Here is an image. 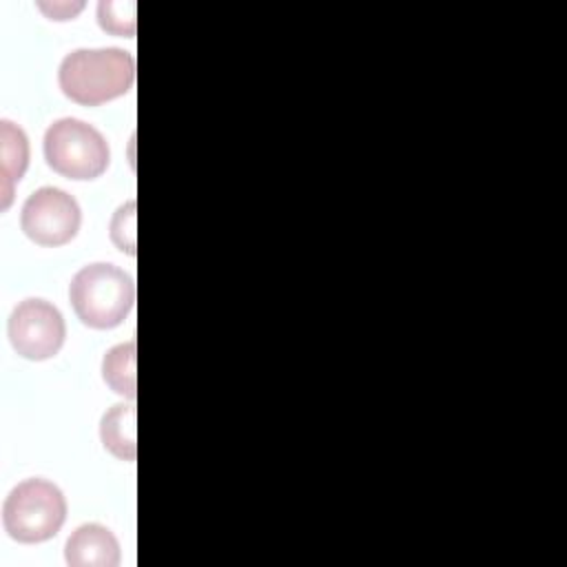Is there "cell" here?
I'll use <instances>...</instances> for the list:
<instances>
[{"mask_svg": "<svg viewBox=\"0 0 567 567\" xmlns=\"http://www.w3.org/2000/svg\"><path fill=\"white\" fill-rule=\"evenodd\" d=\"M69 299L84 326L109 330L133 310L135 284L131 275L113 264H91L73 275Z\"/></svg>", "mask_w": 567, "mask_h": 567, "instance_id": "7a4b0ae2", "label": "cell"}, {"mask_svg": "<svg viewBox=\"0 0 567 567\" xmlns=\"http://www.w3.org/2000/svg\"><path fill=\"white\" fill-rule=\"evenodd\" d=\"M111 237L120 250L135 255V202L117 208L111 221Z\"/></svg>", "mask_w": 567, "mask_h": 567, "instance_id": "7c38bea8", "label": "cell"}, {"mask_svg": "<svg viewBox=\"0 0 567 567\" xmlns=\"http://www.w3.org/2000/svg\"><path fill=\"white\" fill-rule=\"evenodd\" d=\"M82 221V210L73 195L55 186H42L22 204L20 226L24 235L40 246L69 244Z\"/></svg>", "mask_w": 567, "mask_h": 567, "instance_id": "5b68a950", "label": "cell"}, {"mask_svg": "<svg viewBox=\"0 0 567 567\" xmlns=\"http://www.w3.org/2000/svg\"><path fill=\"white\" fill-rule=\"evenodd\" d=\"M66 337L62 312L44 299L20 301L9 317V341L29 361H44L60 352Z\"/></svg>", "mask_w": 567, "mask_h": 567, "instance_id": "8992f818", "label": "cell"}, {"mask_svg": "<svg viewBox=\"0 0 567 567\" xmlns=\"http://www.w3.org/2000/svg\"><path fill=\"white\" fill-rule=\"evenodd\" d=\"M0 146H2V208L11 204L13 184H18L29 166V140L20 126L9 120L0 122Z\"/></svg>", "mask_w": 567, "mask_h": 567, "instance_id": "9c48e42d", "label": "cell"}, {"mask_svg": "<svg viewBox=\"0 0 567 567\" xmlns=\"http://www.w3.org/2000/svg\"><path fill=\"white\" fill-rule=\"evenodd\" d=\"M58 82L69 100L100 106L133 86L135 58L117 47L75 49L60 62Z\"/></svg>", "mask_w": 567, "mask_h": 567, "instance_id": "6da1fadb", "label": "cell"}, {"mask_svg": "<svg viewBox=\"0 0 567 567\" xmlns=\"http://www.w3.org/2000/svg\"><path fill=\"white\" fill-rule=\"evenodd\" d=\"M38 7H40L51 20H71L78 11H82L84 2H53V4L40 2Z\"/></svg>", "mask_w": 567, "mask_h": 567, "instance_id": "4fadbf2b", "label": "cell"}, {"mask_svg": "<svg viewBox=\"0 0 567 567\" xmlns=\"http://www.w3.org/2000/svg\"><path fill=\"white\" fill-rule=\"evenodd\" d=\"M120 558L117 538L97 523L80 525L64 547V560L71 567H117Z\"/></svg>", "mask_w": 567, "mask_h": 567, "instance_id": "52a82bcc", "label": "cell"}, {"mask_svg": "<svg viewBox=\"0 0 567 567\" xmlns=\"http://www.w3.org/2000/svg\"><path fill=\"white\" fill-rule=\"evenodd\" d=\"M66 518V498L58 485L44 478L18 483L2 505L4 532L18 543L53 538Z\"/></svg>", "mask_w": 567, "mask_h": 567, "instance_id": "3957f363", "label": "cell"}, {"mask_svg": "<svg viewBox=\"0 0 567 567\" xmlns=\"http://www.w3.org/2000/svg\"><path fill=\"white\" fill-rule=\"evenodd\" d=\"M135 357H137V346L135 341H126L120 346H113L102 361V377L106 385L126 399H135Z\"/></svg>", "mask_w": 567, "mask_h": 567, "instance_id": "30bf717a", "label": "cell"}, {"mask_svg": "<svg viewBox=\"0 0 567 567\" xmlns=\"http://www.w3.org/2000/svg\"><path fill=\"white\" fill-rule=\"evenodd\" d=\"M44 159L69 179H95L106 171L111 151L97 128L78 117H62L44 133Z\"/></svg>", "mask_w": 567, "mask_h": 567, "instance_id": "277c9868", "label": "cell"}, {"mask_svg": "<svg viewBox=\"0 0 567 567\" xmlns=\"http://www.w3.org/2000/svg\"><path fill=\"white\" fill-rule=\"evenodd\" d=\"M97 22L113 35H135V2L131 0H102L97 4Z\"/></svg>", "mask_w": 567, "mask_h": 567, "instance_id": "8fae6325", "label": "cell"}, {"mask_svg": "<svg viewBox=\"0 0 567 567\" xmlns=\"http://www.w3.org/2000/svg\"><path fill=\"white\" fill-rule=\"evenodd\" d=\"M135 405L117 403L100 421L102 445L117 458L133 463L137 456L135 443Z\"/></svg>", "mask_w": 567, "mask_h": 567, "instance_id": "ba28073f", "label": "cell"}]
</instances>
